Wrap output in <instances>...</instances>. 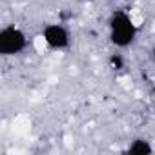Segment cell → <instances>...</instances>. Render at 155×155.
Returning <instances> with one entry per match:
<instances>
[{
	"label": "cell",
	"mask_w": 155,
	"mask_h": 155,
	"mask_svg": "<svg viewBox=\"0 0 155 155\" xmlns=\"http://www.w3.org/2000/svg\"><path fill=\"white\" fill-rule=\"evenodd\" d=\"M137 37V26L124 9H115L110 17V40L117 48H128Z\"/></svg>",
	"instance_id": "cell-1"
},
{
	"label": "cell",
	"mask_w": 155,
	"mask_h": 155,
	"mask_svg": "<svg viewBox=\"0 0 155 155\" xmlns=\"http://www.w3.org/2000/svg\"><path fill=\"white\" fill-rule=\"evenodd\" d=\"M28 46L26 33L17 26H6L0 31V53L4 57H13L24 51Z\"/></svg>",
	"instance_id": "cell-2"
},
{
	"label": "cell",
	"mask_w": 155,
	"mask_h": 155,
	"mask_svg": "<svg viewBox=\"0 0 155 155\" xmlns=\"http://www.w3.org/2000/svg\"><path fill=\"white\" fill-rule=\"evenodd\" d=\"M42 38L51 49H68L71 44L69 31L62 24H48L42 29Z\"/></svg>",
	"instance_id": "cell-3"
},
{
	"label": "cell",
	"mask_w": 155,
	"mask_h": 155,
	"mask_svg": "<svg viewBox=\"0 0 155 155\" xmlns=\"http://www.w3.org/2000/svg\"><path fill=\"white\" fill-rule=\"evenodd\" d=\"M126 151H128V153H133V155H148V153L153 151V148H151V144H150L148 140H144V139H135V140L128 146Z\"/></svg>",
	"instance_id": "cell-4"
},
{
	"label": "cell",
	"mask_w": 155,
	"mask_h": 155,
	"mask_svg": "<svg viewBox=\"0 0 155 155\" xmlns=\"http://www.w3.org/2000/svg\"><path fill=\"white\" fill-rule=\"evenodd\" d=\"M110 64H111L113 69H122V68H124V58H122V55H120V53L111 55V57H110Z\"/></svg>",
	"instance_id": "cell-5"
},
{
	"label": "cell",
	"mask_w": 155,
	"mask_h": 155,
	"mask_svg": "<svg viewBox=\"0 0 155 155\" xmlns=\"http://www.w3.org/2000/svg\"><path fill=\"white\" fill-rule=\"evenodd\" d=\"M153 60H155V48H153Z\"/></svg>",
	"instance_id": "cell-6"
}]
</instances>
